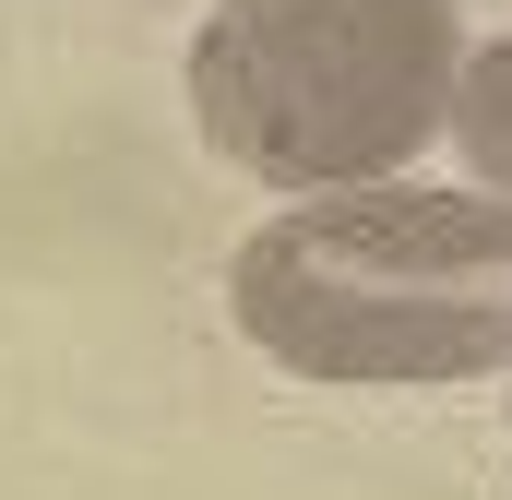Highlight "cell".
<instances>
[{
  "mask_svg": "<svg viewBox=\"0 0 512 500\" xmlns=\"http://www.w3.org/2000/svg\"><path fill=\"white\" fill-rule=\"evenodd\" d=\"M239 334L310 381L512 370V203L489 191H322L274 215L239 274Z\"/></svg>",
  "mask_w": 512,
  "mask_h": 500,
  "instance_id": "1",
  "label": "cell"
},
{
  "mask_svg": "<svg viewBox=\"0 0 512 500\" xmlns=\"http://www.w3.org/2000/svg\"><path fill=\"white\" fill-rule=\"evenodd\" d=\"M453 0H215L191 120L274 191H382L453 120Z\"/></svg>",
  "mask_w": 512,
  "mask_h": 500,
  "instance_id": "2",
  "label": "cell"
},
{
  "mask_svg": "<svg viewBox=\"0 0 512 500\" xmlns=\"http://www.w3.org/2000/svg\"><path fill=\"white\" fill-rule=\"evenodd\" d=\"M441 131L465 143V167L489 179V203H512V36L453 84V120H441Z\"/></svg>",
  "mask_w": 512,
  "mask_h": 500,
  "instance_id": "3",
  "label": "cell"
}]
</instances>
